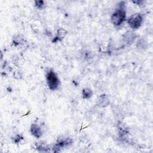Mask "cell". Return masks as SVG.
<instances>
[{"instance_id":"obj_1","label":"cell","mask_w":153,"mask_h":153,"mask_svg":"<svg viewBox=\"0 0 153 153\" xmlns=\"http://www.w3.org/2000/svg\"><path fill=\"white\" fill-rule=\"evenodd\" d=\"M125 4L124 2H120V7L117 9L112 14L111 17V20L113 25L115 26H120L126 20V14L124 9L122 7V5Z\"/></svg>"},{"instance_id":"obj_2","label":"cell","mask_w":153,"mask_h":153,"mask_svg":"<svg viewBox=\"0 0 153 153\" xmlns=\"http://www.w3.org/2000/svg\"><path fill=\"white\" fill-rule=\"evenodd\" d=\"M46 79L47 85L50 90L54 91L58 88L60 84V81L57 75L53 70L50 69L47 72Z\"/></svg>"},{"instance_id":"obj_3","label":"cell","mask_w":153,"mask_h":153,"mask_svg":"<svg viewBox=\"0 0 153 153\" xmlns=\"http://www.w3.org/2000/svg\"><path fill=\"white\" fill-rule=\"evenodd\" d=\"M130 27L133 29H137L140 27L143 22V17L140 13L131 15L127 20Z\"/></svg>"},{"instance_id":"obj_4","label":"cell","mask_w":153,"mask_h":153,"mask_svg":"<svg viewBox=\"0 0 153 153\" xmlns=\"http://www.w3.org/2000/svg\"><path fill=\"white\" fill-rule=\"evenodd\" d=\"M72 143V140L70 137H65L63 136L60 137L57 139V142L53 148V152H59L61 148L68 146L69 145H71Z\"/></svg>"},{"instance_id":"obj_5","label":"cell","mask_w":153,"mask_h":153,"mask_svg":"<svg viewBox=\"0 0 153 153\" xmlns=\"http://www.w3.org/2000/svg\"><path fill=\"white\" fill-rule=\"evenodd\" d=\"M30 130L31 134L37 139L41 137L42 134V131L41 127L36 124H32L30 126Z\"/></svg>"},{"instance_id":"obj_6","label":"cell","mask_w":153,"mask_h":153,"mask_svg":"<svg viewBox=\"0 0 153 153\" xmlns=\"http://www.w3.org/2000/svg\"><path fill=\"white\" fill-rule=\"evenodd\" d=\"M109 104V99L108 96L105 94H103L99 96L97 99V105L102 108L106 107Z\"/></svg>"},{"instance_id":"obj_7","label":"cell","mask_w":153,"mask_h":153,"mask_svg":"<svg viewBox=\"0 0 153 153\" xmlns=\"http://www.w3.org/2000/svg\"><path fill=\"white\" fill-rule=\"evenodd\" d=\"M136 37V35L134 32L131 31H127L124 35L123 40H124V42H125V44L127 45H130L132 44V42L134 41Z\"/></svg>"},{"instance_id":"obj_8","label":"cell","mask_w":153,"mask_h":153,"mask_svg":"<svg viewBox=\"0 0 153 153\" xmlns=\"http://www.w3.org/2000/svg\"><path fill=\"white\" fill-rule=\"evenodd\" d=\"M35 148L39 152H48V145L43 142H37L35 144Z\"/></svg>"},{"instance_id":"obj_9","label":"cell","mask_w":153,"mask_h":153,"mask_svg":"<svg viewBox=\"0 0 153 153\" xmlns=\"http://www.w3.org/2000/svg\"><path fill=\"white\" fill-rule=\"evenodd\" d=\"M93 95L92 90L89 88H85L82 91V96L84 99H89Z\"/></svg>"},{"instance_id":"obj_10","label":"cell","mask_w":153,"mask_h":153,"mask_svg":"<svg viewBox=\"0 0 153 153\" xmlns=\"http://www.w3.org/2000/svg\"><path fill=\"white\" fill-rule=\"evenodd\" d=\"M66 34H67V31L65 29L63 28H59L57 30V36L56 37V38H57L59 41L62 39L63 38H64Z\"/></svg>"},{"instance_id":"obj_11","label":"cell","mask_w":153,"mask_h":153,"mask_svg":"<svg viewBox=\"0 0 153 153\" xmlns=\"http://www.w3.org/2000/svg\"><path fill=\"white\" fill-rule=\"evenodd\" d=\"M35 5L40 10L44 9L45 7V2L44 1L40 0V1H35Z\"/></svg>"},{"instance_id":"obj_12","label":"cell","mask_w":153,"mask_h":153,"mask_svg":"<svg viewBox=\"0 0 153 153\" xmlns=\"http://www.w3.org/2000/svg\"><path fill=\"white\" fill-rule=\"evenodd\" d=\"M23 139V136H22V135L19 134H17L15 135V136L13 137V139H12L13 142L14 143H20Z\"/></svg>"},{"instance_id":"obj_13","label":"cell","mask_w":153,"mask_h":153,"mask_svg":"<svg viewBox=\"0 0 153 153\" xmlns=\"http://www.w3.org/2000/svg\"><path fill=\"white\" fill-rule=\"evenodd\" d=\"M22 41H23V38H21L20 35H17L16 36L14 37L13 39V42L15 45H19L22 42Z\"/></svg>"}]
</instances>
